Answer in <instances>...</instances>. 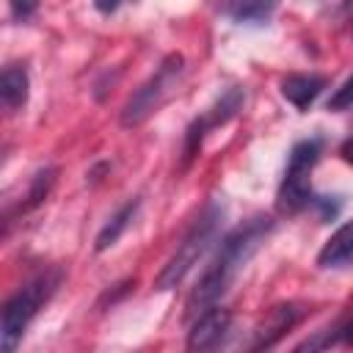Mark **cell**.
Returning <instances> with one entry per match:
<instances>
[{"label": "cell", "mask_w": 353, "mask_h": 353, "mask_svg": "<svg viewBox=\"0 0 353 353\" xmlns=\"http://www.w3.org/2000/svg\"><path fill=\"white\" fill-rule=\"evenodd\" d=\"M221 221H223V207L218 201H210L199 218L193 221V226L185 232L182 243L176 245V251L171 254V259L163 265V270L154 279L157 290H171L176 284H182V279L193 270V265L207 254V248L215 243L218 232H221Z\"/></svg>", "instance_id": "cell-2"}, {"label": "cell", "mask_w": 353, "mask_h": 353, "mask_svg": "<svg viewBox=\"0 0 353 353\" xmlns=\"http://www.w3.org/2000/svg\"><path fill=\"white\" fill-rule=\"evenodd\" d=\"M350 262H353V221L342 223L317 254L320 268H342Z\"/></svg>", "instance_id": "cell-8"}, {"label": "cell", "mask_w": 353, "mask_h": 353, "mask_svg": "<svg viewBox=\"0 0 353 353\" xmlns=\"http://www.w3.org/2000/svg\"><path fill=\"white\" fill-rule=\"evenodd\" d=\"M345 11H347V17H353V0L345 3Z\"/></svg>", "instance_id": "cell-19"}, {"label": "cell", "mask_w": 353, "mask_h": 353, "mask_svg": "<svg viewBox=\"0 0 353 353\" xmlns=\"http://www.w3.org/2000/svg\"><path fill=\"white\" fill-rule=\"evenodd\" d=\"M229 312L221 309V306H210L204 312L196 314L193 320V328L188 334V347L190 350H210V347H218L229 331Z\"/></svg>", "instance_id": "cell-7"}, {"label": "cell", "mask_w": 353, "mask_h": 353, "mask_svg": "<svg viewBox=\"0 0 353 353\" xmlns=\"http://www.w3.org/2000/svg\"><path fill=\"white\" fill-rule=\"evenodd\" d=\"M28 88H30V80H28L25 66H6L3 69V74H0V102L8 113L19 110L28 102Z\"/></svg>", "instance_id": "cell-11"}, {"label": "cell", "mask_w": 353, "mask_h": 353, "mask_svg": "<svg viewBox=\"0 0 353 353\" xmlns=\"http://www.w3.org/2000/svg\"><path fill=\"white\" fill-rule=\"evenodd\" d=\"M334 342H345V345H353V320H347L345 325L336 328L334 334Z\"/></svg>", "instance_id": "cell-16"}, {"label": "cell", "mask_w": 353, "mask_h": 353, "mask_svg": "<svg viewBox=\"0 0 353 353\" xmlns=\"http://www.w3.org/2000/svg\"><path fill=\"white\" fill-rule=\"evenodd\" d=\"M339 154H342V160H345V163H350V165H353V138H347V141L342 143Z\"/></svg>", "instance_id": "cell-18"}, {"label": "cell", "mask_w": 353, "mask_h": 353, "mask_svg": "<svg viewBox=\"0 0 353 353\" xmlns=\"http://www.w3.org/2000/svg\"><path fill=\"white\" fill-rule=\"evenodd\" d=\"M323 88H325V80L320 74H290V77L281 80L284 99H290L298 110H306Z\"/></svg>", "instance_id": "cell-10"}, {"label": "cell", "mask_w": 353, "mask_h": 353, "mask_svg": "<svg viewBox=\"0 0 353 353\" xmlns=\"http://www.w3.org/2000/svg\"><path fill=\"white\" fill-rule=\"evenodd\" d=\"M8 6H11V14H14L17 19H28V17L36 11L39 0H8Z\"/></svg>", "instance_id": "cell-15"}, {"label": "cell", "mask_w": 353, "mask_h": 353, "mask_svg": "<svg viewBox=\"0 0 353 353\" xmlns=\"http://www.w3.org/2000/svg\"><path fill=\"white\" fill-rule=\"evenodd\" d=\"M119 3H121V0H94V6H97L102 14H110V11H116V8H119Z\"/></svg>", "instance_id": "cell-17"}, {"label": "cell", "mask_w": 353, "mask_h": 353, "mask_svg": "<svg viewBox=\"0 0 353 353\" xmlns=\"http://www.w3.org/2000/svg\"><path fill=\"white\" fill-rule=\"evenodd\" d=\"M58 284H61V270H44V273L33 276L22 290H17L6 301L3 320H0V345L6 353H11L19 345L30 320L36 317L41 303L50 301V295L58 290Z\"/></svg>", "instance_id": "cell-3"}, {"label": "cell", "mask_w": 353, "mask_h": 353, "mask_svg": "<svg viewBox=\"0 0 353 353\" xmlns=\"http://www.w3.org/2000/svg\"><path fill=\"white\" fill-rule=\"evenodd\" d=\"M281 0H229L226 3V14L234 22H268L270 14L279 8Z\"/></svg>", "instance_id": "cell-13"}, {"label": "cell", "mask_w": 353, "mask_h": 353, "mask_svg": "<svg viewBox=\"0 0 353 353\" xmlns=\"http://www.w3.org/2000/svg\"><path fill=\"white\" fill-rule=\"evenodd\" d=\"M135 212H138V199H132V201H127L124 207H119L113 215H110V221L102 226V232L97 234V251H108L110 245H116L119 243V237L127 232V226L132 223V218H135Z\"/></svg>", "instance_id": "cell-12"}, {"label": "cell", "mask_w": 353, "mask_h": 353, "mask_svg": "<svg viewBox=\"0 0 353 353\" xmlns=\"http://www.w3.org/2000/svg\"><path fill=\"white\" fill-rule=\"evenodd\" d=\"M301 314H303V309H301V306H295V303L276 306V309L268 314V320L262 323V328L256 331L259 336H256L254 347H270V345H273L284 331H290V328L301 320Z\"/></svg>", "instance_id": "cell-9"}, {"label": "cell", "mask_w": 353, "mask_h": 353, "mask_svg": "<svg viewBox=\"0 0 353 353\" xmlns=\"http://www.w3.org/2000/svg\"><path fill=\"white\" fill-rule=\"evenodd\" d=\"M185 58L179 52H171L163 58V63L154 69V74L127 99V105L121 108V124L124 127H138L141 121H146L174 91L179 74H182Z\"/></svg>", "instance_id": "cell-5"}, {"label": "cell", "mask_w": 353, "mask_h": 353, "mask_svg": "<svg viewBox=\"0 0 353 353\" xmlns=\"http://www.w3.org/2000/svg\"><path fill=\"white\" fill-rule=\"evenodd\" d=\"M320 149H323L320 138H306V141H298L292 146L287 168H284V179H281L279 196H276V204L281 212L295 215V212L306 210L309 204H314L309 174H312L314 163L320 160Z\"/></svg>", "instance_id": "cell-4"}, {"label": "cell", "mask_w": 353, "mask_h": 353, "mask_svg": "<svg viewBox=\"0 0 353 353\" xmlns=\"http://www.w3.org/2000/svg\"><path fill=\"white\" fill-rule=\"evenodd\" d=\"M353 105V74L331 94V99H328V110H345V108H350Z\"/></svg>", "instance_id": "cell-14"}, {"label": "cell", "mask_w": 353, "mask_h": 353, "mask_svg": "<svg viewBox=\"0 0 353 353\" xmlns=\"http://www.w3.org/2000/svg\"><path fill=\"white\" fill-rule=\"evenodd\" d=\"M270 232H273V221L268 215H254L245 223H240L234 232H229L221 240L212 262L201 273V279H199V284H196V290H193V295L188 301V312L199 314V312L215 306L229 292V287L234 284L237 273L259 251V245L268 240Z\"/></svg>", "instance_id": "cell-1"}, {"label": "cell", "mask_w": 353, "mask_h": 353, "mask_svg": "<svg viewBox=\"0 0 353 353\" xmlns=\"http://www.w3.org/2000/svg\"><path fill=\"white\" fill-rule=\"evenodd\" d=\"M240 105H243V91L232 85V88H226V91L218 97V102H215L201 119H196V121L188 127V135H185V163H190V160L196 157V152H199L204 135H207L212 127L226 124V121L240 110Z\"/></svg>", "instance_id": "cell-6"}]
</instances>
